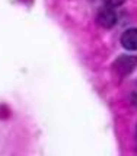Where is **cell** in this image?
<instances>
[{
	"mask_svg": "<svg viewBox=\"0 0 137 156\" xmlns=\"http://www.w3.org/2000/svg\"><path fill=\"white\" fill-rule=\"evenodd\" d=\"M137 66V58L131 57V55H120L112 64V70L118 77H124V76L130 75Z\"/></svg>",
	"mask_w": 137,
	"mask_h": 156,
	"instance_id": "cell-1",
	"label": "cell"
},
{
	"mask_svg": "<svg viewBox=\"0 0 137 156\" xmlns=\"http://www.w3.org/2000/svg\"><path fill=\"white\" fill-rule=\"evenodd\" d=\"M117 22V13L114 10V7L111 6H104L98 10L96 13V23L101 28H105V29H110L115 25Z\"/></svg>",
	"mask_w": 137,
	"mask_h": 156,
	"instance_id": "cell-2",
	"label": "cell"
},
{
	"mask_svg": "<svg viewBox=\"0 0 137 156\" xmlns=\"http://www.w3.org/2000/svg\"><path fill=\"white\" fill-rule=\"evenodd\" d=\"M121 45L130 51L137 50V28H131L124 31L121 35Z\"/></svg>",
	"mask_w": 137,
	"mask_h": 156,
	"instance_id": "cell-3",
	"label": "cell"
},
{
	"mask_svg": "<svg viewBox=\"0 0 137 156\" xmlns=\"http://www.w3.org/2000/svg\"><path fill=\"white\" fill-rule=\"evenodd\" d=\"M102 2H104V5H105V6L118 7V6H121L125 0H102Z\"/></svg>",
	"mask_w": 137,
	"mask_h": 156,
	"instance_id": "cell-4",
	"label": "cell"
}]
</instances>
